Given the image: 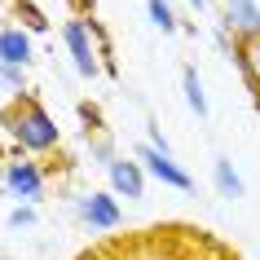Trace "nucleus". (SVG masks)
<instances>
[{"instance_id":"obj_1","label":"nucleus","mask_w":260,"mask_h":260,"mask_svg":"<svg viewBox=\"0 0 260 260\" xmlns=\"http://www.w3.org/2000/svg\"><path fill=\"white\" fill-rule=\"evenodd\" d=\"M0 123H5L9 141L18 146V154H27V159H40V154L62 150V128H57V119L40 106L36 93L14 97L9 106L0 110Z\"/></svg>"},{"instance_id":"obj_2","label":"nucleus","mask_w":260,"mask_h":260,"mask_svg":"<svg viewBox=\"0 0 260 260\" xmlns=\"http://www.w3.org/2000/svg\"><path fill=\"white\" fill-rule=\"evenodd\" d=\"M44 185H49V172H44L36 159H9V164H0V190L9 194L14 203H40L44 199Z\"/></svg>"},{"instance_id":"obj_3","label":"nucleus","mask_w":260,"mask_h":260,"mask_svg":"<svg viewBox=\"0 0 260 260\" xmlns=\"http://www.w3.org/2000/svg\"><path fill=\"white\" fill-rule=\"evenodd\" d=\"M62 44H67L71 62H75V71H80L84 80H97V75L106 71V67H102V53H97L93 31H88V18L71 14L67 22H62Z\"/></svg>"},{"instance_id":"obj_4","label":"nucleus","mask_w":260,"mask_h":260,"mask_svg":"<svg viewBox=\"0 0 260 260\" xmlns=\"http://www.w3.org/2000/svg\"><path fill=\"white\" fill-rule=\"evenodd\" d=\"M75 220L93 234H110L123 225V207L110 190H88V194H75Z\"/></svg>"},{"instance_id":"obj_5","label":"nucleus","mask_w":260,"mask_h":260,"mask_svg":"<svg viewBox=\"0 0 260 260\" xmlns=\"http://www.w3.org/2000/svg\"><path fill=\"white\" fill-rule=\"evenodd\" d=\"M133 159H137V164L146 168V177L159 181L164 190H181V194L194 190V177L177 164V154H164V150H154V146H137V150H133Z\"/></svg>"},{"instance_id":"obj_6","label":"nucleus","mask_w":260,"mask_h":260,"mask_svg":"<svg viewBox=\"0 0 260 260\" xmlns=\"http://www.w3.org/2000/svg\"><path fill=\"white\" fill-rule=\"evenodd\" d=\"M106 181H110V194H115V199H133V203H137V199H146V181L150 177H146V168H141L133 154H119V159L106 168Z\"/></svg>"},{"instance_id":"obj_7","label":"nucleus","mask_w":260,"mask_h":260,"mask_svg":"<svg viewBox=\"0 0 260 260\" xmlns=\"http://www.w3.org/2000/svg\"><path fill=\"white\" fill-rule=\"evenodd\" d=\"M0 62L27 71L31 62H36V40H31V31H22L18 22H5V27H0Z\"/></svg>"},{"instance_id":"obj_8","label":"nucleus","mask_w":260,"mask_h":260,"mask_svg":"<svg viewBox=\"0 0 260 260\" xmlns=\"http://www.w3.org/2000/svg\"><path fill=\"white\" fill-rule=\"evenodd\" d=\"M212 190H216L220 199H247V181H243V172L234 168L230 154H212Z\"/></svg>"},{"instance_id":"obj_9","label":"nucleus","mask_w":260,"mask_h":260,"mask_svg":"<svg viewBox=\"0 0 260 260\" xmlns=\"http://www.w3.org/2000/svg\"><path fill=\"white\" fill-rule=\"evenodd\" d=\"M234 71L243 75L247 93L256 97V106H260V36H256V40H238V53H234Z\"/></svg>"},{"instance_id":"obj_10","label":"nucleus","mask_w":260,"mask_h":260,"mask_svg":"<svg viewBox=\"0 0 260 260\" xmlns=\"http://www.w3.org/2000/svg\"><path fill=\"white\" fill-rule=\"evenodd\" d=\"M181 97H185V106H190V115L199 123L212 119V102H207V93H203V80H199V67H194V62L181 67Z\"/></svg>"},{"instance_id":"obj_11","label":"nucleus","mask_w":260,"mask_h":260,"mask_svg":"<svg viewBox=\"0 0 260 260\" xmlns=\"http://www.w3.org/2000/svg\"><path fill=\"white\" fill-rule=\"evenodd\" d=\"M9 9H14V22L22 31H31V36H44V31H49V14H44L36 0H14Z\"/></svg>"},{"instance_id":"obj_12","label":"nucleus","mask_w":260,"mask_h":260,"mask_svg":"<svg viewBox=\"0 0 260 260\" xmlns=\"http://www.w3.org/2000/svg\"><path fill=\"white\" fill-rule=\"evenodd\" d=\"M146 14H150V22L164 31V36H177V31L185 27L177 18V9H172V0H146Z\"/></svg>"},{"instance_id":"obj_13","label":"nucleus","mask_w":260,"mask_h":260,"mask_svg":"<svg viewBox=\"0 0 260 260\" xmlns=\"http://www.w3.org/2000/svg\"><path fill=\"white\" fill-rule=\"evenodd\" d=\"M36 220H40V212H36L31 203H14V212L5 216V225H9V230H31Z\"/></svg>"},{"instance_id":"obj_14","label":"nucleus","mask_w":260,"mask_h":260,"mask_svg":"<svg viewBox=\"0 0 260 260\" xmlns=\"http://www.w3.org/2000/svg\"><path fill=\"white\" fill-rule=\"evenodd\" d=\"M146 146H154V150H164V154H172V146H168V137H164V128L159 123H146Z\"/></svg>"},{"instance_id":"obj_15","label":"nucleus","mask_w":260,"mask_h":260,"mask_svg":"<svg viewBox=\"0 0 260 260\" xmlns=\"http://www.w3.org/2000/svg\"><path fill=\"white\" fill-rule=\"evenodd\" d=\"M207 5H212V0H190V9H199V14H207Z\"/></svg>"},{"instance_id":"obj_16","label":"nucleus","mask_w":260,"mask_h":260,"mask_svg":"<svg viewBox=\"0 0 260 260\" xmlns=\"http://www.w3.org/2000/svg\"><path fill=\"white\" fill-rule=\"evenodd\" d=\"M0 5H14V0H0Z\"/></svg>"},{"instance_id":"obj_17","label":"nucleus","mask_w":260,"mask_h":260,"mask_svg":"<svg viewBox=\"0 0 260 260\" xmlns=\"http://www.w3.org/2000/svg\"><path fill=\"white\" fill-rule=\"evenodd\" d=\"M0 164H5V159H0Z\"/></svg>"}]
</instances>
